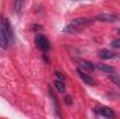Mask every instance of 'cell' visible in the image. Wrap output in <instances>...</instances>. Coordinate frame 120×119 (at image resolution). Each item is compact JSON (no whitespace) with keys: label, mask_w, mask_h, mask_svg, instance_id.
<instances>
[{"label":"cell","mask_w":120,"mask_h":119,"mask_svg":"<svg viewBox=\"0 0 120 119\" xmlns=\"http://www.w3.org/2000/svg\"><path fill=\"white\" fill-rule=\"evenodd\" d=\"M98 56H99L101 59H103V60L115 59V58H116V53H115V52H110V51H108V49H102V51L98 52Z\"/></svg>","instance_id":"8"},{"label":"cell","mask_w":120,"mask_h":119,"mask_svg":"<svg viewBox=\"0 0 120 119\" xmlns=\"http://www.w3.org/2000/svg\"><path fill=\"white\" fill-rule=\"evenodd\" d=\"M10 45V39H8V35L6 32L4 28V23H3V17L0 20V48L1 49H7Z\"/></svg>","instance_id":"2"},{"label":"cell","mask_w":120,"mask_h":119,"mask_svg":"<svg viewBox=\"0 0 120 119\" xmlns=\"http://www.w3.org/2000/svg\"><path fill=\"white\" fill-rule=\"evenodd\" d=\"M96 20H98V21H105V23H116L119 18H117L116 14L102 13V14H98V16H96Z\"/></svg>","instance_id":"4"},{"label":"cell","mask_w":120,"mask_h":119,"mask_svg":"<svg viewBox=\"0 0 120 119\" xmlns=\"http://www.w3.org/2000/svg\"><path fill=\"white\" fill-rule=\"evenodd\" d=\"M53 86H55V88L57 90V92L60 94H64V91H66V86H64V83H63V80H55V83H53Z\"/></svg>","instance_id":"10"},{"label":"cell","mask_w":120,"mask_h":119,"mask_svg":"<svg viewBox=\"0 0 120 119\" xmlns=\"http://www.w3.org/2000/svg\"><path fill=\"white\" fill-rule=\"evenodd\" d=\"M25 1H27V0H15V4H14V11H15L17 14H21L22 8H24V6H25Z\"/></svg>","instance_id":"12"},{"label":"cell","mask_w":120,"mask_h":119,"mask_svg":"<svg viewBox=\"0 0 120 119\" xmlns=\"http://www.w3.org/2000/svg\"><path fill=\"white\" fill-rule=\"evenodd\" d=\"M109 79H110V80H112L116 86H119V87H120V77L115 76V74H110V76H109Z\"/></svg>","instance_id":"13"},{"label":"cell","mask_w":120,"mask_h":119,"mask_svg":"<svg viewBox=\"0 0 120 119\" xmlns=\"http://www.w3.org/2000/svg\"><path fill=\"white\" fill-rule=\"evenodd\" d=\"M3 23H4L6 32H7V35H8L10 44H13V42H14V34H13V28H11V25H10V23H8V20H7L6 17H3Z\"/></svg>","instance_id":"7"},{"label":"cell","mask_w":120,"mask_h":119,"mask_svg":"<svg viewBox=\"0 0 120 119\" xmlns=\"http://www.w3.org/2000/svg\"><path fill=\"white\" fill-rule=\"evenodd\" d=\"M77 73H78V76H80V79L84 81V83H87L88 86H95L96 83H95V80L92 79V77H90L88 74H85L81 69H77Z\"/></svg>","instance_id":"6"},{"label":"cell","mask_w":120,"mask_h":119,"mask_svg":"<svg viewBox=\"0 0 120 119\" xmlns=\"http://www.w3.org/2000/svg\"><path fill=\"white\" fill-rule=\"evenodd\" d=\"M41 28H42L41 25H32V31H39Z\"/></svg>","instance_id":"16"},{"label":"cell","mask_w":120,"mask_h":119,"mask_svg":"<svg viewBox=\"0 0 120 119\" xmlns=\"http://www.w3.org/2000/svg\"><path fill=\"white\" fill-rule=\"evenodd\" d=\"M56 74H57V79H60V80H64V76H63L61 73H59V71H57Z\"/></svg>","instance_id":"17"},{"label":"cell","mask_w":120,"mask_h":119,"mask_svg":"<svg viewBox=\"0 0 120 119\" xmlns=\"http://www.w3.org/2000/svg\"><path fill=\"white\" fill-rule=\"evenodd\" d=\"M96 114L98 115H101V116H105V118H109V119H113L116 116V114L110 109V108H108V107H103V108H99L98 111H96Z\"/></svg>","instance_id":"5"},{"label":"cell","mask_w":120,"mask_h":119,"mask_svg":"<svg viewBox=\"0 0 120 119\" xmlns=\"http://www.w3.org/2000/svg\"><path fill=\"white\" fill-rule=\"evenodd\" d=\"M88 24H91V20H88V18H75L74 21H71L68 25H66L63 28V32L64 34H74L78 30H81L84 25H88Z\"/></svg>","instance_id":"1"},{"label":"cell","mask_w":120,"mask_h":119,"mask_svg":"<svg viewBox=\"0 0 120 119\" xmlns=\"http://www.w3.org/2000/svg\"><path fill=\"white\" fill-rule=\"evenodd\" d=\"M80 63V66L82 67V70H87V71H92L94 69H95V66L91 63V62H88V60H80L78 62Z\"/></svg>","instance_id":"11"},{"label":"cell","mask_w":120,"mask_h":119,"mask_svg":"<svg viewBox=\"0 0 120 119\" xmlns=\"http://www.w3.org/2000/svg\"><path fill=\"white\" fill-rule=\"evenodd\" d=\"M112 48H116V49H120V39H116L112 42Z\"/></svg>","instance_id":"14"},{"label":"cell","mask_w":120,"mask_h":119,"mask_svg":"<svg viewBox=\"0 0 120 119\" xmlns=\"http://www.w3.org/2000/svg\"><path fill=\"white\" fill-rule=\"evenodd\" d=\"M35 44H36V46H38L41 51H43V52H48V51L50 49V42H49V39H48L45 35H36Z\"/></svg>","instance_id":"3"},{"label":"cell","mask_w":120,"mask_h":119,"mask_svg":"<svg viewBox=\"0 0 120 119\" xmlns=\"http://www.w3.org/2000/svg\"><path fill=\"white\" fill-rule=\"evenodd\" d=\"M98 69H99L101 71L109 74V76H110V74H116V69H115V67L108 66V64H103V63H99V64H98Z\"/></svg>","instance_id":"9"},{"label":"cell","mask_w":120,"mask_h":119,"mask_svg":"<svg viewBox=\"0 0 120 119\" xmlns=\"http://www.w3.org/2000/svg\"><path fill=\"white\" fill-rule=\"evenodd\" d=\"M64 101H66L67 105H71V104H73V98H71L70 95H66V97H64Z\"/></svg>","instance_id":"15"}]
</instances>
